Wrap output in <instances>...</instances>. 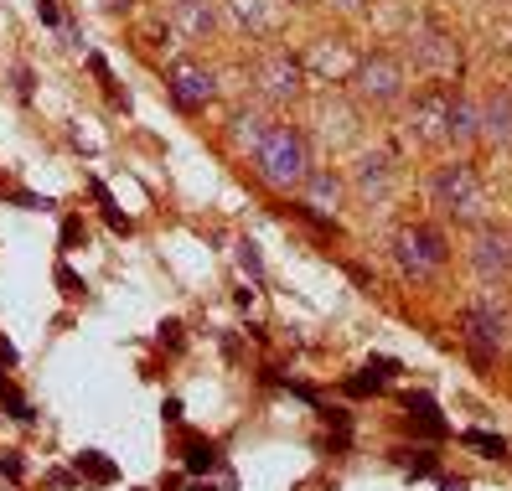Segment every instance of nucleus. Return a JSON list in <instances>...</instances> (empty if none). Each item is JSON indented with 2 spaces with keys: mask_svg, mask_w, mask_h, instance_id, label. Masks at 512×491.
Returning <instances> with one entry per match:
<instances>
[{
  "mask_svg": "<svg viewBox=\"0 0 512 491\" xmlns=\"http://www.w3.org/2000/svg\"><path fill=\"white\" fill-rule=\"evenodd\" d=\"M481 140V119H476V104L471 99H450V125H445V145H456V150H471Z\"/></svg>",
  "mask_w": 512,
  "mask_h": 491,
  "instance_id": "nucleus-17",
  "label": "nucleus"
},
{
  "mask_svg": "<svg viewBox=\"0 0 512 491\" xmlns=\"http://www.w3.org/2000/svg\"><path fill=\"white\" fill-rule=\"evenodd\" d=\"M264 130H269L264 109H233V119H228V140H233V150H249V156H254V145L264 140Z\"/></svg>",
  "mask_w": 512,
  "mask_h": 491,
  "instance_id": "nucleus-18",
  "label": "nucleus"
},
{
  "mask_svg": "<svg viewBox=\"0 0 512 491\" xmlns=\"http://www.w3.org/2000/svg\"><path fill=\"white\" fill-rule=\"evenodd\" d=\"M352 99L363 104V109H394V104H404V94H409V83H404V63L394 52H368L363 63L352 68Z\"/></svg>",
  "mask_w": 512,
  "mask_h": 491,
  "instance_id": "nucleus-6",
  "label": "nucleus"
},
{
  "mask_svg": "<svg viewBox=\"0 0 512 491\" xmlns=\"http://www.w3.org/2000/svg\"><path fill=\"white\" fill-rule=\"evenodd\" d=\"M300 192H306V207L337 218V207L347 202V181L337 171H326V166H311V176H306V187H300Z\"/></svg>",
  "mask_w": 512,
  "mask_h": 491,
  "instance_id": "nucleus-16",
  "label": "nucleus"
},
{
  "mask_svg": "<svg viewBox=\"0 0 512 491\" xmlns=\"http://www.w3.org/2000/svg\"><path fill=\"white\" fill-rule=\"evenodd\" d=\"M78 238H83V223H78V218H68V223H63V243H68V249H73Z\"/></svg>",
  "mask_w": 512,
  "mask_h": 491,
  "instance_id": "nucleus-28",
  "label": "nucleus"
},
{
  "mask_svg": "<svg viewBox=\"0 0 512 491\" xmlns=\"http://www.w3.org/2000/svg\"><path fill=\"white\" fill-rule=\"evenodd\" d=\"M326 6H331V11H342V16H357V11L368 6V0H326Z\"/></svg>",
  "mask_w": 512,
  "mask_h": 491,
  "instance_id": "nucleus-27",
  "label": "nucleus"
},
{
  "mask_svg": "<svg viewBox=\"0 0 512 491\" xmlns=\"http://www.w3.org/2000/svg\"><path fill=\"white\" fill-rule=\"evenodd\" d=\"M202 466H218V445L187 440V471H202Z\"/></svg>",
  "mask_w": 512,
  "mask_h": 491,
  "instance_id": "nucleus-21",
  "label": "nucleus"
},
{
  "mask_svg": "<svg viewBox=\"0 0 512 491\" xmlns=\"http://www.w3.org/2000/svg\"><path fill=\"white\" fill-rule=\"evenodd\" d=\"M0 398H6V409H11L16 419H32V404H26V398H21L11 383H0Z\"/></svg>",
  "mask_w": 512,
  "mask_h": 491,
  "instance_id": "nucleus-23",
  "label": "nucleus"
},
{
  "mask_svg": "<svg viewBox=\"0 0 512 491\" xmlns=\"http://www.w3.org/2000/svg\"><path fill=\"white\" fill-rule=\"evenodd\" d=\"M78 476L99 481V486H109V481H114V460H104L99 450H83V455H78Z\"/></svg>",
  "mask_w": 512,
  "mask_h": 491,
  "instance_id": "nucleus-19",
  "label": "nucleus"
},
{
  "mask_svg": "<svg viewBox=\"0 0 512 491\" xmlns=\"http://www.w3.org/2000/svg\"><path fill=\"white\" fill-rule=\"evenodd\" d=\"M399 460H404L409 471H419V476H425V471H435V460H430V450H399Z\"/></svg>",
  "mask_w": 512,
  "mask_h": 491,
  "instance_id": "nucleus-24",
  "label": "nucleus"
},
{
  "mask_svg": "<svg viewBox=\"0 0 512 491\" xmlns=\"http://www.w3.org/2000/svg\"><path fill=\"white\" fill-rule=\"evenodd\" d=\"M171 26H176L187 42H207V37L218 32L213 0H171Z\"/></svg>",
  "mask_w": 512,
  "mask_h": 491,
  "instance_id": "nucleus-15",
  "label": "nucleus"
},
{
  "mask_svg": "<svg viewBox=\"0 0 512 491\" xmlns=\"http://www.w3.org/2000/svg\"><path fill=\"white\" fill-rule=\"evenodd\" d=\"M430 202L445 212V218L456 223H471L481 228L487 223V187H481V176L471 161H445L430 171Z\"/></svg>",
  "mask_w": 512,
  "mask_h": 491,
  "instance_id": "nucleus-2",
  "label": "nucleus"
},
{
  "mask_svg": "<svg viewBox=\"0 0 512 491\" xmlns=\"http://www.w3.org/2000/svg\"><path fill=\"white\" fill-rule=\"evenodd\" d=\"M254 176L264 181V187H275V192H300L306 187V176H311V145L306 135H300L295 125H269L264 140L254 145Z\"/></svg>",
  "mask_w": 512,
  "mask_h": 491,
  "instance_id": "nucleus-1",
  "label": "nucleus"
},
{
  "mask_svg": "<svg viewBox=\"0 0 512 491\" xmlns=\"http://www.w3.org/2000/svg\"><path fill=\"white\" fill-rule=\"evenodd\" d=\"M228 16L238 32H249L254 42H269L285 32V16H290V0H223Z\"/></svg>",
  "mask_w": 512,
  "mask_h": 491,
  "instance_id": "nucleus-12",
  "label": "nucleus"
},
{
  "mask_svg": "<svg viewBox=\"0 0 512 491\" xmlns=\"http://www.w3.org/2000/svg\"><path fill=\"white\" fill-rule=\"evenodd\" d=\"M409 57H414V68L435 78V83H456L461 68H466V52H461V37L456 32H445L440 21H419L414 32H409Z\"/></svg>",
  "mask_w": 512,
  "mask_h": 491,
  "instance_id": "nucleus-5",
  "label": "nucleus"
},
{
  "mask_svg": "<svg viewBox=\"0 0 512 491\" xmlns=\"http://www.w3.org/2000/svg\"><path fill=\"white\" fill-rule=\"evenodd\" d=\"M104 6H109V11H130V0H104Z\"/></svg>",
  "mask_w": 512,
  "mask_h": 491,
  "instance_id": "nucleus-29",
  "label": "nucleus"
},
{
  "mask_svg": "<svg viewBox=\"0 0 512 491\" xmlns=\"http://www.w3.org/2000/svg\"><path fill=\"white\" fill-rule=\"evenodd\" d=\"M476 119H481V140L487 145H512V88H492L487 99L476 104Z\"/></svg>",
  "mask_w": 512,
  "mask_h": 491,
  "instance_id": "nucleus-14",
  "label": "nucleus"
},
{
  "mask_svg": "<svg viewBox=\"0 0 512 491\" xmlns=\"http://www.w3.org/2000/svg\"><path fill=\"white\" fill-rule=\"evenodd\" d=\"M394 259L409 280H435V274L450 264V238L435 223H404L394 233Z\"/></svg>",
  "mask_w": 512,
  "mask_h": 491,
  "instance_id": "nucleus-7",
  "label": "nucleus"
},
{
  "mask_svg": "<svg viewBox=\"0 0 512 491\" xmlns=\"http://www.w3.org/2000/svg\"><path fill=\"white\" fill-rule=\"evenodd\" d=\"M166 94L176 99V109L197 114V109H207V104L218 99V73L202 68V63H192V57H182V63L166 68Z\"/></svg>",
  "mask_w": 512,
  "mask_h": 491,
  "instance_id": "nucleus-10",
  "label": "nucleus"
},
{
  "mask_svg": "<svg viewBox=\"0 0 512 491\" xmlns=\"http://www.w3.org/2000/svg\"><path fill=\"white\" fill-rule=\"evenodd\" d=\"M394 187H399L394 150H383V145L363 150V156H357V166H352V192L363 197L368 207H383L388 197H394Z\"/></svg>",
  "mask_w": 512,
  "mask_h": 491,
  "instance_id": "nucleus-9",
  "label": "nucleus"
},
{
  "mask_svg": "<svg viewBox=\"0 0 512 491\" xmlns=\"http://www.w3.org/2000/svg\"><path fill=\"white\" fill-rule=\"evenodd\" d=\"M306 63V78H326V83H347L352 78V68L363 63L352 47H347V37H316V47L300 57Z\"/></svg>",
  "mask_w": 512,
  "mask_h": 491,
  "instance_id": "nucleus-13",
  "label": "nucleus"
},
{
  "mask_svg": "<svg viewBox=\"0 0 512 491\" xmlns=\"http://www.w3.org/2000/svg\"><path fill=\"white\" fill-rule=\"evenodd\" d=\"M233 259H238V269H244L254 285H264V264H259V249H254L249 238H244V243H238V249H233Z\"/></svg>",
  "mask_w": 512,
  "mask_h": 491,
  "instance_id": "nucleus-20",
  "label": "nucleus"
},
{
  "mask_svg": "<svg viewBox=\"0 0 512 491\" xmlns=\"http://www.w3.org/2000/svg\"><path fill=\"white\" fill-rule=\"evenodd\" d=\"M368 373H378V383H388V378L399 373V362L394 357H378V362H368Z\"/></svg>",
  "mask_w": 512,
  "mask_h": 491,
  "instance_id": "nucleus-25",
  "label": "nucleus"
},
{
  "mask_svg": "<svg viewBox=\"0 0 512 491\" xmlns=\"http://www.w3.org/2000/svg\"><path fill=\"white\" fill-rule=\"evenodd\" d=\"M306 63H300L295 52L285 47H269L254 57V88H259V99L269 109H295L300 99H306Z\"/></svg>",
  "mask_w": 512,
  "mask_h": 491,
  "instance_id": "nucleus-4",
  "label": "nucleus"
},
{
  "mask_svg": "<svg viewBox=\"0 0 512 491\" xmlns=\"http://www.w3.org/2000/svg\"><path fill=\"white\" fill-rule=\"evenodd\" d=\"M471 269H476V280H487V285L512 280V233L481 223L476 238H471Z\"/></svg>",
  "mask_w": 512,
  "mask_h": 491,
  "instance_id": "nucleus-11",
  "label": "nucleus"
},
{
  "mask_svg": "<svg viewBox=\"0 0 512 491\" xmlns=\"http://www.w3.org/2000/svg\"><path fill=\"white\" fill-rule=\"evenodd\" d=\"M290 6H311V0H290Z\"/></svg>",
  "mask_w": 512,
  "mask_h": 491,
  "instance_id": "nucleus-30",
  "label": "nucleus"
},
{
  "mask_svg": "<svg viewBox=\"0 0 512 491\" xmlns=\"http://www.w3.org/2000/svg\"><path fill=\"white\" fill-rule=\"evenodd\" d=\"M0 383H6V373H0Z\"/></svg>",
  "mask_w": 512,
  "mask_h": 491,
  "instance_id": "nucleus-31",
  "label": "nucleus"
},
{
  "mask_svg": "<svg viewBox=\"0 0 512 491\" xmlns=\"http://www.w3.org/2000/svg\"><path fill=\"white\" fill-rule=\"evenodd\" d=\"M461 342H466V352H471L476 367H492L507 352L512 321H507V311L497 305V295H476L466 311H461Z\"/></svg>",
  "mask_w": 512,
  "mask_h": 491,
  "instance_id": "nucleus-3",
  "label": "nucleus"
},
{
  "mask_svg": "<svg viewBox=\"0 0 512 491\" xmlns=\"http://www.w3.org/2000/svg\"><path fill=\"white\" fill-rule=\"evenodd\" d=\"M57 285H63V295H83V285H78L73 269H57Z\"/></svg>",
  "mask_w": 512,
  "mask_h": 491,
  "instance_id": "nucleus-26",
  "label": "nucleus"
},
{
  "mask_svg": "<svg viewBox=\"0 0 512 491\" xmlns=\"http://www.w3.org/2000/svg\"><path fill=\"white\" fill-rule=\"evenodd\" d=\"M461 445H471V450H487V455H507V440H497V435H481V429H466Z\"/></svg>",
  "mask_w": 512,
  "mask_h": 491,
  "instance_id": "nucleus-22",
  "label": "nucleus"
},
{
  "mask_svg": "<svg viewBox=\"0 0 512 491\" xmlns=\"http://www.w3.org/2000/svg\"><path fill=\"white\" fill-rule=\"evenodd\" d=\"M450 83H435V88H425L414 104H409V114H404V135L414 140V145H425V150H440L445 145V125H450Z\"/></svg>",
  "mask_w": 512,
  "mask_h": 491,
  "instance_id": "nucleus-8",
  "label": "nucleus"
}]
</instances>
